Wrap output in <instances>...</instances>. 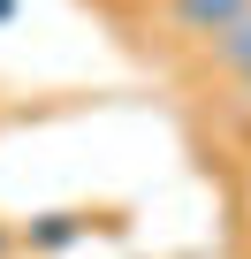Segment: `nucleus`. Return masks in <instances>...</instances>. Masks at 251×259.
Wrapping results in <instances>:
<instances>
[{"mask_svg":"<svg viewBox=\"0 0 251 259\" xmlns=\"http://www.w3.org/2000/svg\"><path fill=\"white\" fill-rule=\"evenodd\" d=\"M213 69H228V76H251V8L213 38Z\"/></svg>","mask_w":251,"mask_h":259,"instance_id":"3","label":"nucleus"},{"mask_svg":"<svg viewBox=\"0 0 251 259\" xmlns=\"http://www.w3.org/2000/svg\"><path fill=\"white\" fill-rule=\"evenodd\" d=\"M243 8H251V0H168V8H160V23H168L175 38H206V46H213V38H221Z\"/></svg>","mask_w":251,"mask_h":259,"instance_id":"1","label":"nucleus"},{"mask_svg":"<svg viewBox=\"0 0 251 259\" xmlns=\"http://www.w3.org/2000/svg\"><path fill=\"white\" fill-rule=\"evenodd\" d=\"M0 259H16V229L8 221H0Z\"/></svg>","mask_w":251,"mask_h":259,"instance_id":"4","label":"nucleus"},{"mask_svg":"<svg viewBox=\"0 0 251 259\" xmlns=\"http://www.w3.org/2000/svg\"><path fill=\"white\" fill-rule=\"evenodd\" d=\"M8 16H16V0H0V23H8Z\"/></svg>","mask_w":251,"mask_h":259,"instance_id":"5","label":"nucleus"},{"mask_svg":"<svg viewBox=\"0 0 251 259\" xmlns=\"http://www.w3.org/2000/svg\"><path fill=\"white\" fill-rule=\"evenodd\" d=\"M84 229H91L84 213H38V221H23V229H16V244H31L38 259H61L69 244H84Z\"/></svg>","mask_w":251,"mask_h":259,"instance_id":"2","label":"nucleus"}]
</instances>
